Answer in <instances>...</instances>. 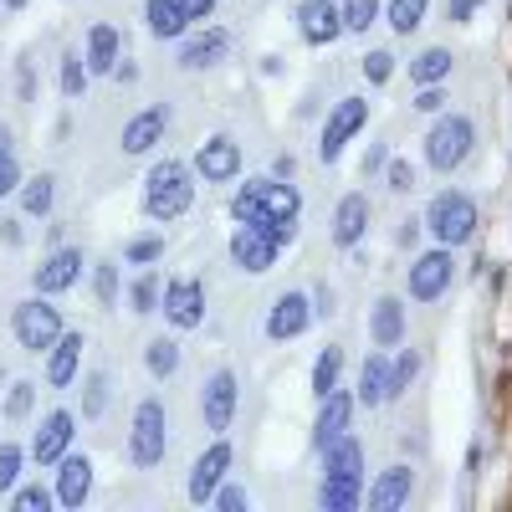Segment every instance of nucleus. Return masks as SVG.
Segmentation results:
<instances>
[{
    "label": "nucleus",
    "instance_id": "9b49d317",
    "mask_svg": "<svg viewBox=\"0 0 512 512\" xmlns=\"http://www.w3.org/2000/svg\"><path fill=\"white\" fill-rule=\"evenodd\" d=\"M231 441H210L200 456H195V466H190V482H185V497L195 502V507H210V497H216V487L231 477Z\"/></svg>",
    "mask_w": 512,
    "mask_h": 512
},
{
    "label": "nucleus",
    "instance_id": "603ef678",
    "mask_svg": "<svg viewBox=\"0 0 512 512\" xmlns=\"http://www.w3.org/2000/svg\"><path fill=\"white\" fill-rule=\"evenodd\" d=\"M210 502H216V507H226V512H241V507H251V497L241 492V487H216V497H210Z\"/></svg>",
    "mask_w": 512,
    "mask_h": 512
},
{
    "label": "nucleus",
    "instance_id": "f3484780",
    "mask_svg": "<svg viewBox=\"0 0 512 512\" xmlns=\"http://www.w3.org/2000/svg\"><path fill=\"white\" fill-rule=\"evenodd\" d=\"M369 221H374L369 195H364V190H349L344 200H338V210H333V246L354 251V246L369 236Z\"/></svg>",
    "mask_w": 512,
    "mask_h": 512
},
{
    "label": "nucleus",
    "instance_id": "de8ad7c7",
    "mask_svg": "<svg viewBox=\"0 0 512 512\" xmlns=\"http://www.w3.org/2000/svg\"><path fill=\"white\" fill-rule=\"evenodd\" d=\"M21 164H16V154H0V200H6V195H16L21 190Z\"/></svg>",
    "mask_w": 512,
    "mask_h": 512
},
{
    "label": "nucleus",
    "instance_id": "c03bdc74",
    "mask_svg": "<svg viewBox=\"0 0 512 512\" xmlns=\"http://www.w3.org/2000/svg\"><path fill=\"white\" fill-rule=\"evenodd\" d=\"M420 374V354L415 349H400V359L390 364V400H400L410 390V379Z\"/></svg>",
    "mask_w": 512,
    "mask_h": 512
},
{
    "label": "nucleus",
    "instance_id": "473e14b6",
    "mask_svg": "<svg viewBox=\"0 0 512 512\" xmlns=\"http://www.w3.org/2000/svg\"><path fill=\"white\" fill-rule=\"evenodd\" d=\"M359 497H364V482H354V477H323L318 482V507H328V512H354Z\"/></svg>",
    "mask_w": 512,
    "mask_h": 512
},
{
    "label": "nucleus",
    "instance_id": "f257e3e1",
    "mask_svg": "<svg viewBox=\"0 0 512 512\" xmlns=\"http://www.w3.org/2000/svg\"><path fill=\"white\" fill-rule=\"evenodd\" d=\"M144 216L154 221V226H169V221H180L185 210L195 205V169L185 164V159H159V164H149V175H144Z\"/></svg>",
    "mask_w": 512,
    "mask_h": 512
},
{
    "label": "nucleus",
    "instance_id": "72a5a7b5",
    "mask_svg": "<svg viewBox=\"0 0 512 512\" xmlns=\"http://www.w3.org/2000/svg\"><path fill=\"white\" fill-rule=\"evenodd\" d=\"M159 297H164V277L154 267H139V277L128 282V308L139 318H149V313H159Z\"/></svg>",
    "mask_w": 512,
    "mask_h": 512
},
{
    "label": "nucleus",
    "instance_id": "13d9d810",
    "mask_svg": "<svg viewBox=\"0 0 512 512\" xmlns=\"http://www.w3.org/2000/svg\"><path fill=\"white\" fill-rule=\"evenodd\" d=\"M272 175H277V180H292V175H297V159H292V154H277Z\"/></svg>",
    "mask_w": 512,
    "mask_h": 512
},
{
    "label": "nucleus",
    "instance_id": "58836bf2",
    "mask_svg": "<svg viewBox=\"0 0 512 512\" xmlns=\"http://www.w3.org/2000/svg\"><path fill=\"white\" fill-rule=\"evenodd\" d=\"M11 507H16V512H52V507H57V492L41 487V482H16Z\"/></svg>",
    "mask_w": 512,
    "mask_h": 512
},
{
    "label": "nucleus",
    "instance_id": "2f4dec72",
    "mask_svg": "<svg viewBox=\"0 0 512 512\" xmlns=\"http://www.w3.org/2000/svg\"><path fill=\"white\" fill-rule=\"evenodd\" d=\"M88 82H93V72H88V62H82V52H62L57 57V88H62V98L67 103H77L82 93H88Z\"/></svg>",
    "mask_w": 512,
    "mask_h": 512
},
{
    "label": "nucleus",
    "instance_id": "864d4df0",
    "mask_svg": "<svg viewBox=\"0 0 512 512\" xmlns=\"http://www.w3.org/2000/svg\"><path fill=\"white\" fill-rule=\"evenodd\" d=\"M308 297H313V318H333V303H338L333 287H313Z\"/></svg>",
    "mask_w": 512,
    "mask_h": 512
},
{
    "label": "nucleus",
    "instance_id": "7ed1b4c3",
    "mask_svg": "<svg viewBox=\"0 0 512 512\" xmlns=\"http://www.w3.org/2000/svg\"><path fill=\"white\" fill-rule=\"evenodd\" d=\"M425 231H431V241L436 246H466L477 236V226H482V216H477V200L466 195V190H441L431 205H425V221H420Z\"/></svg>",
    "mask_w": 512,
    "mask_h": 512
},
{
    "label": "nucleus",
    "instance_id": "6e6552de",
    "mask_svg": "<svg viewBox=\"0 0 512 512\" xmlns=\"http://www.w3.org/2000/svg\"><path fill=\"white\" fill-rule=\"evenodd\" d=\"M369 123V98H338L333 108H328V118H323V134H318V159L323 164H333L338 154H344V144L359 134V128Z\"/></svg>",
    "mask_w": 512,
    "mask_h": 512
},
{
    "label": "nucleus",
    "instance_id": "a878e982",
    "mask_svg": "<svg viewBox=\"0 0 512 512\" xmlns=\"http://www.w3.org/2000/svg\"><path fill=\"white\" fill-rule=\"evenodd\" d=\"M144 26L154 41H185L195 21L185 16L180 0H144Z\"/></svg>",
    "mask_w": 512,
    "mask_h": 512
},
{
    "label": "nucleus",
    "instance_id": "dca6fc26",
    "mask_svg": "<svg viewBox=\"0 0 512 512\" xmlns=\"http://www.w3.org/2000/svg\"><path fill=\"white\" fill-rule=\"evenodd\" d=\"M190 169H195L205 185H231V180L241 175V144H236L231 134H210V139L195 149Z\"/></svg>",
    "mask_w": 512,
    "mask_h": 512
},
{
    "label": "nucleus",
    "instance_id": "c85d7f7f",
    "mask_svg": "<svg viewBox=\"0 0 512 512\" xmlns=\"http://www.w3.org/2000/svg\"><path fill=\"white\" fill-rule=\"evenodd\" d=\"M21 216L26 221H47L52 216V205H57V175H31L21 180Z\"/></svg>",
    "mask_w": 512,
    "mask_h": 512
},
{
    "label": "nucleus",
    "instance_id": "4be33fe9",
    "mask_svg": "<svg viewBox=\"0 0 512 512\" xmlns=\"http://www.w3.org/2000/svg\"><path fill=\"white\" fill-rule=\"evenodd\" d=\"M118 57H123V31L108 26V21H98V26L88 31V41H82V62H88L93 77H113Z\"/></svg>",
    "mask_w": 512,
    "mask_h": 512
},
{
    "label": "nucleus",
    "instance_id": "c9c22d12",
    "mask_svg": "<svg viewBox=\"0 0 512 512\" xmlns=\"http://www.w3.org/2000/svg\"><path fill=\"white\" fill-rule=\"evenodd\" d=\"M338 374H344V349H323L318 359H313V400H323L328 390H338Z\"/></svg>",
    "mask_w": 512,
    "mask_h": 512
},
{
    "label": "nucleus",
    "instance_id": "e433bc0d",
    "mask_svg": "<svg viewBox=\"0 0 512 512\" xmlns=\"http://www.w3.org/2000/svg\"><path fill=\"white\" fill-rule=\"evenodd\" d=\"M425 11H431V0H390V6H384V21H390L395 36H410L425 21Z\"/></svg>",
    "mask_w": 512,
    "mask_h": 512
},
{
    "label": "nucleus",
    "instance_id": "a19ab883",
    "mask_svg": "<svg viewBox=\"0 0 512 512\" xmlns=\"http://www.w3.org/2000/svg\"><path fill=\"white\" fill-rule=\"evenodd\" d=\"M338 16H344V36H364L379 21V0H344Z\"/></svg>",
    "mask_w": 512,
    "mask_h": 512
},
{
    "label": "nucleus",
    "instance_id": "aec40b11",
    "mask_svg": "<svg viewBox=\"0 0 512 512\" xmlns=\"http://www.w3.org/2000/svg\"><path fill=\"white\" fill-rule=\"evenodd\" d=\"M82 349H88V338H82L77 328H67L57 344L47 349V384L52 390H72L77 374H82Z\"/></svg>",
    "mask_w": 512,
    "mask_h": 512
},
{
    "label": "nucleus",
    "instance_id": "bf43d9fd",
    "mask_svg": "<svg viewBox=\"0 0 512 512\" xmlns=\"http://www.w3.org/2000/svg\"><path fill=\"white\" fill-rule=\"evenodd\" d=\"M0 154H16V128L0 123Z\"/></svg>",
    "mask_w": 512,
    "mask_h": 512
},
{
    "label": "nucleus",
    "instance_id": "5701e85b",
    "mask_svg": "<svg viewBox=\"0 0 512 512\" xmlns=\"http://www.w3.org/2000/svg\"><path fill=\"white\" fill-rule=\"evenodd\" d=\"M410 492H415V472H410L405 461H395V466H384L379 482L369 487V507L374 512H395V507L410 502Z\"/></svg>",
    "mask_w": 512,
    "mask_h": 512
},
{
    "label": "nucleus",
    "instance_id": "c756f323",
    "mask_svg": "<svg viewBox=\"0 0 512 512\" xmlns=\"http://www.w3.org/2000/svg\"><path fill=\"white\" fill-rule=\"evenodd\" d=\"M180 364H185V354H180V338H149L144 344V369H149V379H159V384H169L180 374Z\"/></svg>",
    "mask_w": 512,
    "mask_h": 512
},
{
    "label": "nucleus",
    "instance_id": "2eb2a0df",
    "mask_svg": "<svg viewBox=\"0 0 512 512\" xmlns=\"http://www.w3.org/2000/svg\"><path fill=\"white\" fill-rule=\"evenodd\" d=\"M72 436H77V415L72 410H47L41 425H36V436H31V446H26V456L36 466H57L72 451Z\"/></svg>",
    "mask_w": 512,
    "mask_h": 512
},
{
    "label": "nucleus",
    "instance_id": "49530a36",
    "mask_svg": "<svg viewBox=\"0 0 512 512\" xmlns=\"http://www.w3.org/2000/svg\"><path fill=\"white\" fill-rule=\"evenodd\" d=\"M384 185H390L395 195H410L415 190V164L410 159H390L384 164Z\"/></svg>",
    "mask_w": 512,
    "mask_h": 512
},
{
    "label": "nucleus",
    "instance_id": "ea45409f",
    "mask_svg": "<svg viewBox=\"0 0 512 512\" xmlns=\"http://www.w3.org/2000/svg\"><path fill=\"white\" fill-rule=\"evenodd\" d=\"M93 297H98V308H118V297H123V282H118V267L113 262H93Z\"/></svg>",
    "mask_w": 512,
    "mask_h": 512
},
{
    "label": "nucleus",
    "instance_id": "f03ea898",
    "mask_svg": "<svg viewBox=\"0 0 512 512\" xmlns=\"http://www.w3.org/2000/svg\"><path fill=\"white\" fill-rule=\"evenodd\" d=\"M128 466L134 472H154V466H164L169 456V410L159 395H144L134 405V420H128Z\"/></svg>",
    "mask_w": 512,
    "mask_h": 512
},
{
    "label": "nucleus",
    "instance_id": "3c124183",
    "mask_svg": "<svg viewBox=\"0 0 512 512\" xmlns=\"http://www.w3.org/2000/svg\"><path fill=\"white\" fill-rule=\"evenodd\" d=\"M487 6V0H446V21H456V26H466L477 11Z\"/></svg>",
    "mask_w": 512,
    "mask_h": 512
},
{
    "label": "nucleus",
    "instance_id": "b1692460",
    "mask_svg": "<svg viewBox=\"0 0 512 512\" xmlns=\"http://www.w3.org/2000/svg\"><path fill=\"white\" fill-rule=\"evenodd\" d=\"M226 52H231V31L226 26H210V31L190 36L185 47H180V67L185 72H205V67H216Z\"/></svg>",
    "mask_w": 512,
    "mask_h": 512
},
{
    "label": "nucleus",
    "instance_id": "a18cd8bd",
    "mask_svg": "<svg viewBox=\"0 0 512 512\" xmlns=\"http://www.w3.org/2000/svg\"><path fill=\"white\" fill-rule=\"evenodd\" d=\"M31 410H36V384H31V379H16L11 395H6V420L16 425V420H26Z\"/></svg>",
    "mask_w": 512,
    "mask_h": 512
},
{
    "label": "nucleus",
    "instance_id": "79ce46f5",
    "mask_svg": "<svg viewBox=\"0 0 512 512\" xmlns=\"http://www.w3.org/2000/svg\"><path fill=\"white\" fill-rule=\"evenodd\" d=\"M108 410V374L93 369L88 379H82V420H98Z\"/></svg>",
    "mask_w": 512,
    "mask_h": 512
},
{
    "label": "nucleus",
    "instance_id": "37998d69",
    "mask_svg": "<svg viewBox=\"0 0 512 512\" xmlns=\"http://www.w3.org/2000/svg\"><path fill=\"white\" fill-rule=\"evenodd\" d=\"M359 72H364V82L369 88H384V82L395 77V52H384V47H374L364 62H359Z\"/></svg>",
    "mask_w": 512,
    "mask_h": 512
},
{
    "label": "nucleus",
    "instance_id": "bb28decb",
    "mask_svg": "<svg viewBox=\"0 0 512 512\" xmlns=\"http://www.w3.org/2000/svg\"><path fill=\"white\" fill-rule=\"evenodd\" d=\"M318 456H323V477H354V482H364V446L349 431L338 441H328Z\"/></svg>",
    "mask_w": 512,
    "mask_h": 512
},
{
    "label": "nucleus",
    "instance_id": "09e8293b",
    "mask_svg": "<svg viewBox=\"0 0 512 512\" xmlns=\"http://www.w3.org/2000/svg\"><path fill=\"white\" fill-rule=\"evenodd\" d=\"M415 113H446V88L441 82H431V88L415 93Z\"/></svg>",
    "mask_w": 512,
    "mask_h": 512
},
{
    "label": "nucleus",
    "instance_id": "6e6d98bb",
    "mask_svg": "<svg viewBox=\"0 0 512 512\" xmlns=\"http://www.w3.org/2000/svg\"><path fill=\"white\" fill-rule=\"evenodd\" d=\"M0 241H6V246H21V241H26V231H21V221H16V216L0 221Z\"/></svg>",
    "mask_w": 512,
    "mask_h": 512
},
{
    "label": "nucleus",
    "instance_id": "393cba45",
    "mask_svg": "<svg viewBox=\"0 0 512 512\" xmlns=\"http://www.w3.org/2000/svg\"><path fill=\"white\" fill-rule=\"evenodd\" d=\"M369 338H374V349H400L405 344V303L400 297H379L369 308Z\"/></svg>",
    "mask_w": 512,
    "mask_h": 512
},
{
    "label": "nucleus",
    "instance_id": "20e7f679",
    "mask_svg": "<svg viewBox=\"0 0 512 512\" xmlns=\"http://www.w3.org/2000/svg\"><path fill=\"white\" fill-rule=\"evenodd\" d=\"M11 333H16V344L26 354H47L67 333V323H62V308L52 303V297L36 292V297H21V303L11 308Z\"/></svg>",
    "mask_w": 512,
    "mask_h": 512
},
{
    "label": "nucleus",
    "instance_id": "cd10ccee",
    "mask_svg": "<svg viewBox=\"0 0 512 512\" xmlns=\"http://www.w3.org/2000/svg\"><path fill=\"white\" fill-rule=\"evenodd\" d=\"M354 400L369 405V410L390 405V359H384V354H369V359H364V369H359V395H354Z\"/></svg>",
    "mask_w": 512,
    "mask_h": 512
},
{
    "label": "nucleus",
    "instance_id": "052dcab7",
    "mask_svg": "<svg viewBox=\"0 0 512 512\" xmlns=\"http://www.w3.org/2000/svg\"><path fill=\"white\" fill-rule=\"evenodd\" d=\"M113 77H118V82H139V67L118 57V67H113Z\"/></svg>",
    "mask_w": 512,
    "mask_h": 512
},
{
    "label": "nucleus",
    "instance_id": "8fccbe9b",
    "mask_svg": "<svg viewBox=\"0 0 512 512\" xmlns=\"http://www.w3.org/2000/svg\"><path fill=\"white\" fill-rule=\"evenodd\" d=\"M16 98H21V103H36V72H31L26 57L16 62Z\"/></svg>",
    "mask_w": 512,
    "mask_h": 512
},
{
    "label": "nucleus",
    "instance_id": "f8f14e48",
    "mask_svg": "<svg viewBox=\"0 0 512 512\" xmlns=\"http://www.w3.org/2000/svg\"><path fill=\"white\" fill-rule=\"evenodd\" d=\"M236 405H241V384H236V369H216L200 390V415H205V431L226 436L231 420H236Z\"/></svg>",
    "mask_w": 512,
    "mask_h": 512
},
{
    "label": "nucleus",
    "instance_id": "39448f33",
    "mask_svg": "<svg viewBox=\"0 0 512 512\" xmlns=\"http://www.w3.org/2000/svg\"><path fill=\"white\" fill-rule=\"evenodd\" d=\"M477 144V123L466 113H436L431 134H425V164L441 169V175H456V169L472 159Z\"/></svg>",
    "mask_w": 512,
    "mask_h": 512
},
{
    "label": "nucleus",
    "instance_id": "680f3d73",
    "mask_svg": "<svg viewBox=\"0 0 512 512\" xmlns=\"http://www.w3.org/2000/svg\"><path fill=\"white\" fill-rule=\"evenodd\" d=\"M0 11H26V0H0Z\"/></svg>",
    "mask_w": 512,
    "mask_h": 512
},
{
    "label": "nucleus",
    "instance_id": "9d476101",
    "mask_svg": "<svg viewBox=\"0 0 512 512\" xmlns=\"http://www.w3.org/2000/svg\"><path fill=\"white\" fill-rule=\"evenodd\" d=\"M169 123H175V113H169V103H149V108H139L134 118L123 123V134H118V149H123L128 159H144V154H154V149L164 144V134H169Z\"/></svg>",
    "mask_w": 512,
    "mask_h": 512
},
{
    "label": "nucleus",
    "instance_id": "412c9836",
    "mask_svg": "<svg viewBox=\"0 0 512 512\" xmlns=\"http://www.w3.org/2000/svg\"><path fill=\"white\" fill-rule=\"evenodd\" d=\"M354 395H344V390H328L323 400H318V420H313V451H323L328 441H338L349 431V420H354Z\"/></svg>",
    "mask_w": 512,
    "mask_h": 512
},
{
    "label": "nucleus",
    "instance_id": "ddd939ff",
    "mask_svg": "<svg viewBox=\"0 0 512 512\" xmlns=\"http://www.w3.org/2000/svg\"><path fill=\"white\" fill-rule=\"evenodd\" d=\"M82 267H88V256H82V246H52L47 256H41V267L31 272V287L47 292V297H62L82 282Z\"/></svg>",
    "mask_w": 512,
    "mask_h": 512
},
{
    "label": "nucleus",
    "instance_id": "f704fd0d",
    "mask_svg": "<svg viewBox=\"0 0 512 512\" xmlns=\"http://www.w3.org/2000/svg\"><path fill=\"white\" fill-rule=\"evenodd\" d=\"M164 231H144V236H128L123 241V262L128 267H154L159 262V256H164Z\"/></svg>",
    "mask_w": 512,
    "mask_h": 512
},
{
    "label": "nucleus",
    "instance_id": "a211bd4d",
    "mask_svg": "<svg viewBox=\"0 0 512 512\" xmlns=\"http://www.w3.org/2000/svg\"><path fill=\"white\" fill-rule=\"evenodd\" d=\"M297 36H303L308 47H333V41L344 36V16H338L333 0H303V6H297Z\"/></svg>",
    "mask_w": 512,
    "mask_h": 512
},
{
    "label": "nucleus",
    "instance_id": "1a4fd4ad",
    "mask_svg": "<svg viewBox=\"0 0 512 512\" xmlns=\"http://www.w3.org/2000/svg\"><path fill=\"white\" fill-rule=\"evenodd\" d=\"M313 328V297L303 287H287L272 297V308H267V338L272 344H292V338H303Z\"/></svg>",
    "mask_w": 512,
    "mask_h": 512
},
{
    "label": "nucleus",
    "instance_id": "5fc2aeb1",
    "mask_svg": "<svg viewBox=\"0 0 512 512\" xmlns=\"http://www.w3.org/2000/svg\"><path fill=\"white\" fill-rule=\"evenodd\" d=\"M180 6H185V16H190V21H210L221 0H180Z\"/></svg>",
    "mask_w": 512,
    "mask_h": 512
},
{
    "label": "nucleus",
    "instance_id": "4c0bfd02",
    "mask_svg": "<svg viewBox=\"0 0 512 512\" xmlns=\"http://www.w3.org/2000/svg\"><path fill=\"white\" fill-rule=\"evenodd\" d=\"M26 446H16V441H0V497H11L16 492V482H21V472H26Z\"/></svg>",
    "mask_w": 512,
    "mask_h": 512
},
{
    "label": "nucleus",
    "instance_id": "423d86ee",
    "mask_svg": "<svg viewBox=\"0 0 512 512\" xmlns=\"http://www.w3.org/2000/svg\"><path fill=\"white\" fill-rule=\"evenodd\" d=\"M159 313L175 333H195L205 323V282L200 277H169L164 297H159Z\"/></svg>",
    "mask_w": 512,
    "mask_h": 512
},
{
    "label": "nucleus",
    "instance_id": "6ab92c4d",
    "mask_svg": "<svg viewBox=\"0 0 512 512\" xmlns=\"http://www.w3.org/2000/svg\"><path fill=\"white\" fill-rule=\"evenodd\" d=\"M93 472H98V466H93V456H77V451H67L62 461H57V502L62 507H82V502H88L93 497Z\"/></svg>",
    "mask_w": 512,
    "mask_h": 512
},
{
    "label": "nucleus",
    "instance_id": "4d7b16f0",
    "mask_svg": "<svg viewBox=\"0 0 512 512\" xmlns=\"http://www.w3.org/2000/svg\"><path fill=\"white\" fill-rule=\"evenodd\" d=\"M384 164H390V154H384V144H374V149L364 154V175H379Z\"/></svg>",
    "mask_w": 512,
    "mask_h": 512
},
{
    "label": "nucleus",
    "instance_id": "4468645a",
    "mask_svg": "<svg viewBox=\"0 0 512 512\" xmlns=\"http://www.w3.org/2000/svg\"><path fill=\"white\" fill-rule=\"evenodd\" d=\"M277 251H282V246L267 236V226L236 221V231H231V262H236L241 272H251V277L272 272V267H277Z\"/></svg>",
    "mask_w": 512,
    "mask_h": 512
},
{
    "label": "nucleus",
    "instance_id": "7c9ffc66",
    "mask_svg": "<svg viewBox=\"0 0 512 512\" xmlns=\"http://www.w3.org/2000/svg\"><path fill=\"white\" fill-rule=\"evenodd\" d=\"M451 67H456V57L446 47H425L420 57H410V82H415V88H431V82L451 77Z\"/></svg>",
    "mask_w": 512,
    "mask_h": 512
},
{
    "label": "nucleus",
    "instance_id": "0eeeda50",
    "mask_svg": "<svg viewBox=\"0 0 512 512\" xmlns=\"http://www.w3.org/2000/svg\"><path fill=\"white\" fill-rule=\"evenodd\" d=\"M451 277H456V256H451V246L420 251L415 262H410V277H405L410 303H436V297L451 287Z\"/></svg>",
    "mask_w": 512,
    "mask_h": 512
}]
</instances>
